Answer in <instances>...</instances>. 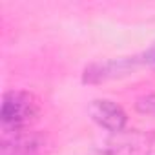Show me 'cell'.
<instances>
[{"label": "cell", "mask_w": 155, "mask_h": 155, "mask_svg": "<svg viewBox=\"0 0 155 155\" xmlns=\"http://www.w3.org/2000/svg\"><path fill=\"white\" fill-rule=\"evenodd\" d=\"M142 68H148V69L155 68V46L135 55L113 57V58L91 62L82 71V82L90 86H97V84H104L110 81L124 79V77L133 75L135 71Z\"/></svg>", "instance_id": "cell-1"}, {"label": "cell", "mask_w": 155, "mask_h": 155, "mask_svg": "<svg viewBox=\"0 0 155 155\" xmlns=\"http://www.w3.org/2000/svg\"><path fill=\"white\" fill-rule=\"evenodd\" d=\"M42 111L40 99L28 90H8L2 97L0 128L2 133L31 130Z\"/></svg>", "instance_id": "cell-2"}, {"label": "cell", "mask_w": 155, "mask_h": 155, "mask_svg": "<svg viewBox=\"0 0 155 155\" xmlns=\"http://www.w3.org/2000/svg\"><path fill=\"white\" fill-rule=\"evenodd\" d=\"M90 119L102 130L110 131L111 135L122 133L128 128V113L120 104L110 99H95L88 106Z\"/></svg>", "instance_id": "cell-5"}, {"label": "cell", "mask_w": 155, "mask_h": 155, "mask_svg": "<svg viewBox=\"0 0 155 155\" xmlns=\"http://www.w3.org/2000/svg\"><path fill=\"white\" fill-rule=\"evenodd\" d=\"M135 111L140 113V115H146V117L155 119V91L146 93V95H140L135 101Z\"/></svg>", "instance_id": "cell-6"}, {"label": "cell", "mask_w": 155, "mask_h": 155, "mask_svg": "<svg viewBox=\"0 0 155 155\" xmlns=\"http://www.w3.org/2000/svg\"><path fill=\"white\" fill-rule=\"evenodd\" d=\"M99 155H155V131L124 130L108 139Z\"/></svg>", "instance_id": "cell-4"}, {"label": "cell", "mask_w": 155, "mask_h": 155, "mask_svg": "<svg viewBox=\"0 0 155 155\" xmlns=\"http://www.w3.org/2000/svg\"><path fill=\"white\" fill-rule=\"evenodd\" d=\"M53 151L55 140L46 131L24 130L0 137V155H51Z\"/></svg>", "instance_id": "cell-3"}]
</instances>
